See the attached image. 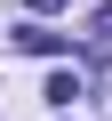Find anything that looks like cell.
I'll list each match as a JSON object with an SVG mask.
<instances>
[{"label":"cell","mask_w":112,"mask_h":121,"mask_svg":"<svg viewBox=\"0 0 112 121\" xmlns=\"http://www.w3.org/2000/svg\"><path fill=\"white\" fill-rule=\"evenodd\" d=\"M32 8H40V16H48V8H64V0H32Z\"/></svg>","instance_id":"cell-2"},{"label":"cell","mask_w":112,"mask_h":121,"mask_svg":"<svg viewBox=\"0 0 112 121\" xmlns=\"http://www.w3.org/2000/svg\"><path fill=\"white\" fill-rule=\"evenodd\" d=\"M16 48H32V56H56V48H64V32H40V24H24V32H16Z\"/></svg>","instance_id":"cell-1"}]
</instances>
